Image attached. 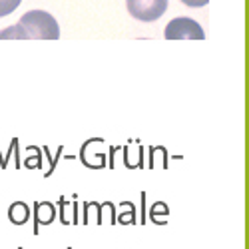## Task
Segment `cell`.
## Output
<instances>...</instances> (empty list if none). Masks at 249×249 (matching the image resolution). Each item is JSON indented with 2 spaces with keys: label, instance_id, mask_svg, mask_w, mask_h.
<instances>
[{
  "label": "cell",
  "instance_id": "cell-1",
  "mask_svg": "<svg viewBox=\"0 0 249 249\" xmlns=\"http://www.w3.org/2000/svg\"><path fill=\"white\" fill-rule=\"evenodd\" d=\"M24 40H58L60 26L46 10H30L18 20Z\"/></svg>",
  "mask_w": 249,
  "mask_h": 249
},
{
  "label": "cell",
  "instance_id": "cell-6",
  "mask_svg": "<svg viewBox=\"0 0 249 249\" xmlns=\"http://www.w3.org/2000/svg\"><path fill=\"white\" fill-rule=\"evenodd\" d=\"M20 2H22V0H0V18L12 14L20 6Z\"/></svg>",
  "mask_w": 249,
  "mask_h": 249
},
{
  "label": "cell",
  "instance_id": "cell-5",
  "mask_svg": "<svg viewBox=\"0 0 249 249\" xmlns=\"http://www.w3.org/2000/svg\"><path fill=\"white\" fill-rule=\"evenodd\" d=\"M30 217V207L24 203V201H16L10 205L8 210V219L14 223V225H24Z\"/></svg>",
  "mask_w": 249,
  "mask_h": 249
},
{
  "label": "cell",
  "instance_id": "cell-10",
  "mask_svg": "<svg viewBox=\"0 0 249 249\" xmlns=\"http://www.w3.org/2000/svg\"><path fill=\"white\" fill-rule=\"evenodd\" d=\"M68 249H72V247H68Z\"/></svg>",
  "mask_w": 249,
  "mask_h": 249
},
{
  "label": "cell",
  "instance_id": "cell-3",
  "mask_svg": "<svg viewBox=\"0 0 249 249\" xmlns=\"http://www.w3.org/2000/svg\"><path fill=\"white\" fill-rule=\"evenodd\" d=\"M128 12L142 22H154L168 10V0H126Z\"/></svg>",
  "mask_w": 249,
  "mask_h": 249
},
{
  "label": "cell",
  "instance_id": "cell-7",
  "mask_svg": "<svg viewBox=\"0 0 249 249\" xmlns=\"http://www.w3.org/2000/svg\"><path fill=\"white\" fill-rule=\"evenodd\" d=\"M160 213H165V215H168V205H165V203H156V205L152 207L150 217H152V221H154V223H156V217H158Z\"/></svg>",
  "mask_w": 249,
  "mask_h": 249
},
{
  "label": "cell",
  "instance_id": "cell-2",
  "mask_svg": "<svg viewBox=\"0 0 249 249\" xmlns=\"http://www.w3.org/2000/svg\"><path fill=\"white\" fill-rule=\"evenodd\" d=\"M163 36L165 40H203L205 32L196 20L188 16H178L165 26Z\"/></svg>",
  "mask_w": 249,
  "mask_h": 249
},
{
  "label": "cell",
  "instance_id": "cell-9",
  "mask_svg": "<svg viewBox=\"0 0 249 249\" xmlns=\"http://www.w3.org/2000/svg\"><path fill=\"white\" fill-rule=\"evenodd\" d=\"M18 249H22V247H18Z\"/></svg>",
  "mask_w": 249,
  "mask_h": 249
},
{
  "label": "cell",
  "instance_id": "cell-4",
  "mask_svg": "<svg viewBox=\"0 0 249 249\" xmlns=\"http://www.w3.org/2000/svg\"><path fill=\"white\" fill-rule=\"evenodd\" d=\"M56 217V207L50 201H40L34 205V235H38L40 225H50Z\"/></svg>",
  "mask_w": 249,
  "mask_h": 249
},
{
  "label": "cell",
  "instance_id": "cell-8",
  "mask_svg": "<svg viewBox=\"0 0 249 249\" xmlns=\"http://www.w3.org/2000/svg\"><path fill=\"white\" fill-rule=\"evenodd\" d=\"M185 6H192V8H197V6H205L210 0H181Z\"/></svg>",
  "mask_w": 249,
  "mask_h": 249
}]
</instances>
